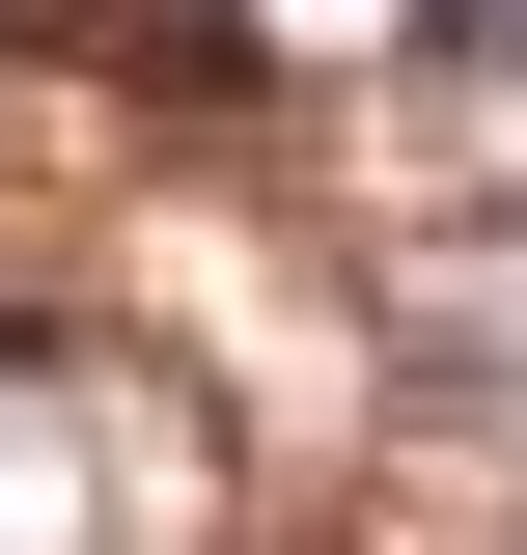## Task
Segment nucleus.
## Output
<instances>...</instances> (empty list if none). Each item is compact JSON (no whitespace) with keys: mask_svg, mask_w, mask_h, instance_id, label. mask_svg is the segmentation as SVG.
I'll return each mask as SVG.
<instances>
[{"mask_svg":"<svg viewBox=\"0 0 527 555\" xmlns=\"http://www.w3.org/2000/svg\"><path fill=\"white\" fill-rule=\"evenodd\" d=\"M416 56H445V83H527V0H416Z\"/></svg>","mask_w":527,"mask_h":555,"instance_id":"1","label":"nucleus"}]
</instances>
